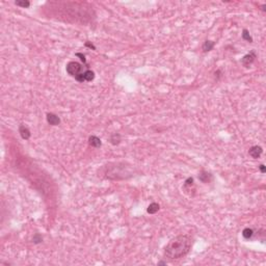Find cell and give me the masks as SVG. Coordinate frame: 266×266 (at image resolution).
Masks as SVG:
<instances>
[{
  "mask_svg": "<svg viewBox=\"0 0 266 266\" xmlns=\"http://www.w3.org/2000/svg\"><path fill=\"white\" fill-rule=\"evenodd\" d=\"M83 73H84V72H83ZM83 73H81V74H78V75L75 77V79L78 81V82H84V81H85V80H84V76H83Z\"/></svg>",
  "mask_w": 266,
  "mask_h": 266,
  "instance_id": "cell-18",
  "label": "cell"
},
{
  "mask_svg": "<svg viewBox=\"0 0 266 266\" xmlns=\"http://www.w3.org/2000/svg\"><path fill=\"white\" fill-rule=\"evenodd\" d=\"M66 70H67V73L69 75H71L72 77L75 78L78 74H81L83 73V66L80 65L79 62H70L66 67Z\"/></svg>",
  "mask_w": 266,
  "mask_h": 266,
  "instance_id": "cell-2",
  "label": "cell"
},
{
  "mask_svg": "<svg viewBox=\"0 0 266 266\" xmlns=\"http://www.w3.org/2000/svg\"><path fill=\"white\" fill-rule=\"evenodd\" d=\"M83 76H84V80L85 81H93L95 79V73L90 70H85L83 73Z\"/></svg>",
  "mask_w": 266,
  "mask_h": 266,
  "instance_id": "cell-10",
  "label": "cell"
},
{
  "mask_svg": "<svg viewBox=\"0 0 266 266\" xmlns=\"http://www.w3.org/2000/svg\"><path fill=\"white\" fill-rule=\"evenodd\" d=\"M165 264H166L165 262H162V261H161V262H158V265H165Z\"/></svg>",
  "mask_w": 266,
  "mask_h": 266,
  "instance_id": "cell-22",
  "label": "cell"
},
{
  "mask_svg": "<svg viewBox=\"0 0 266 266\" xmlns=\"http://www.w3.org/2000/svg\"><path fill=\"white\" fill-rule=\"evenodd\" d=\"M242 39L245 40L246 42H250V43L253 42V38L251 36V34H250L248 29H243L242 30Z\"/></svg>",
  "mask_w": 266,
  "mask_h": 266,
  "instance_id": "cell-15",
  "label": "cell"
},
{
  "mask_svg": "<svg viewBox=\"0 0 266 266\" xmlns=\"http://www.w3.org/2000/svg\"><path fill=\"white\" fill-rule=\"evenodd\" d=\"M76 56H77V57H80L81 62H82L83 64H85V62H86L85 56H84V55H83L82 53H76Z\"/></svg>",
  "mask_w": 266,
  "mask_h": 266,
  "instance_id": "cell-19",
  "label": "cell"
},
{
  "mask_svg": "<svg viewBox=\"0 0 266 266\" xmlns=\"http://www.w3.org/2000/svg\"><path fill=\"white\" fill-rule=\"evenodd\" d=\"M192 184H194V179L191 178V177H189V178L185 181V183H184V187H189V186H191Z\"/></svg>",
  "mask_w": 266,
  "mask_h": 266,
  "instance_id": "cell-17",
  "label": "cell"
},
{
  "mask_svg": "<svg viewBox=\"0 0 266 266\" xmlns=\"http://www.w3.org/2000/svg\"><path fill=\"white\" fill-rule=\"evenodd\" d=\"M88 144H90V146H92V147H94V148H99L102 145L100 138L95 136V135L90 136V138H88Z\"/></svg>",
  "mask_w": 266,
  "mask_h": 266,
  "instance_id": "cell-7",
  "label": "cell"
},
{
  "mask_svg": "<svg viewBox=\"0 0 266 266\" xmlns=\"http://www.w3.org/2000/svg\"><path fill=\"white\" fill-rule=\"evenodd\" d=\"M213 47H214V42L206 41L204 44H203V50H204V52L211 51V50L213 49Z\"/></svg>",
  "mask_w": 266,
  "mask_h": 266,
  "instance_id": "cell-12",
  "label": "cell"
},
{
  "mask_svg": "<svg viewBox=\"0 0 266 266\" xmlns=\"http://www.w3.org/2000/svg\"><path fill=\"white\" fill-rule=\"evenodd\" d=\"M109 140H110V142L112 145H114V146L119 145L120 142H121V135H120L119 133H114V134L110 136Z\"/></svg>",
  "mask_w": 266,
  "mask_h": 266,
  "instance_id": "cell-11",
  "label": "cell"
},
{
  "mask_svg": "<svg viewBox=\"0 0 266 266\" xmlns=\"http://www.w3.org/2000/svg\"><path fill=\"white\" fill-rule=\"evenodd\" d=\"M85 46L86 47H88V48H90V49H93V50H96V47L94 46L92 43H90V42H86L85 43Z\"/></svg>",
  "mask_w": 266,
  "mask_h": 266,
  "instance_id": "cell-20",
  "label": "cell"
},
{
  "mask_svg": "<svg viewBox=\"0 0 266 266\" xmlns=\"http://www.w3.org/2000/svg\"><path fill=\"white\" fill-rule=\"evenodd\" d=\"M254 235V231L252 230V229H250V228H245L244 230L242 231V236L245 239H251L252 237H253Z\"/></svg>",
  "mask_w": 266,
  "mask_h": 266,
  "instance_id": "cell-13",
  "label": "cell"
},
{
  "mask_svg": "<svg viewBox=\"0 0 266 266\" xmlns=\"http://www.w3.org/2000/svg\"><path fill=\"white\" fill-rule=\"evenodd\" d=\"M15 4L18 5V6H20V8H29L30 2H29V1H27V0H19V1H16Z\"/></svg>",
  "mask_w": 266,
  "mask_h": 266,
  "instance_id": "cell-14",
  "label": "cell"
},
{
  "mask_svg": "<svg viewBox=\"0 0 266 266\" xmlns=\"http://www.w3.org/2000/svg\"><path fill=\"white\" fill-rule=\"evenodd\" d=\"M32 241H34V243H36V244L41 243L42 241H43V237H42L40 234H36V235L34 236V238H32Z\"/></svg>",
  "mask_w": 266,
  "mask_h": 266,
  "instance_id": "cell-16",
  "label": "cell"
},
{
  "mask_svg": "<svg viewBox=\"0 0 266 266\" xmlns=\"http://www.w3.org/2000/svg\"><path fill=\"white\" fill-rule=\"evenodd\" d=\"M259 168H260V171H261V173H265L266 172V168H265V165L264 164H261V165L259 166Z\"/></svg>",
  "mask_w": 266,
  "mask_h": 266,
  "instance_id": "cell-21",
  "label": "cell"
},
{
  "mask_svg": "<svg viewBox=\"0 0 266 266\" xmlns=\"http://www.w3.org/2000/svg\"><path fill=\"white\" fill-rule=\"evenodd\" d=\"M159 209H160V206L157 204V203H152V204L149 205V207H148V213H150V214H155L156 212L159 211Z\"/></svg>",
  "mask_w": 266,
  "mask_h": 266,
  "instance_id": "cell-8",
  "label": "cell"
},
{
  "mask_svg": "<svg viewBox=\"0 0 266 266\" xmlns=\"http://www.w3.org/2000/svg\"><path fill=\"white\" fill-rule=\"evenodd\" d=\"M255 58H256V53H255V51H252V52H250L248 54L244 55L241 62H242L243 66L248 67V66H251L252 64H253Z\"/></svg>",
  "mask_w": 266,
  "mask_h": 266,
  "instance_id": "cell-3",
  "label": "cell"
},
{
  "mask_svg": "<svg viewBox=\"0 0 266 266\" xmlns=\"http://www.w3.org/2000/svg\"><path fill=\"white\" fill-rule=\"evenodd\" d=\"M199 179L202 181V182L207 183V182H209V181L212 179V176H211V174L207 173V172H202V173L199 175Z\"/></svg>",
  "mask_w": 266,
  "mask_h": 266,
  "instance_id": "cell-9",
  "label": "cell"
},
{
  "mask_svg": "<svg viewBox=\"0 0 266 266\" xmlns=\"http://www.w3.org/2000/svg\"><path fill=\"white\" fill-rule=\"evenodd\" d=\"M47 122L51 126H57V125H59L60 119L54 114H47Z\"/></svg>",
  "mask_w": 266,
  "mask_h": 266,
  "instance_id": "cell-5",
  "label": "cell"
},
{
  "mask_svg": "<svg viewBox=\"0 0 266 266\" xmlns=\"http://www.w3.org/2000/svg\"><path fill=\"white\" fill-rule=\"evenodd\" d=\"M262 153H263V149H262L260 146H254V147H252L251 149H250V151H248L250 156H252V157L255 158V159L260 157V156L262 155Z\"/></svg>",
  "mask_w": 266,
  "mask_h": 266,
  "instance_id": "cell-4",
  "label": "cell"
},
{
  "mask_svg": "<svg viewBox=\"0 0 266 266\" xmlns=\"http://www.w3.org/2000/svg\"><path fill=\"white\" fill-rule=\"evenodd\" d=\"M192 245L191 239L187 235H179L173 238L164 248V256L172 260L185 257Z\"/></svg>",
  "mask_w": 266,
  "mask_h": 266,
  "instance_id": "cell-1",
  "label": "cell"
},
{
  "mask_svg": "<svg viewBox=\"0 0 266 266\" xmlns=\"http://www.w3.org/2000/svg\"><path fill=\"white\" fill-rule=\"evenodd\" d=\"M265 8H266V5H265V4L262 5V10H264V12H265Z\"/></svg>",
  "mask_w": 266,
  "mask_h": 266,
  "instance_id": "cell-23",
  "label": "cell"
},
{
  "mask_svg": "<svg viewBox=\"0 0 266 266\" xmlns=\"http://www.w3.org/2000/svg\"><path fill=\"white\" fill-rule=\"evenodd\" d=\"M19 133H20L21 137L25 140L29 139L31 136V133H30V131H29V129L26 126H24V125H21V126L19 127Z\"/></svg>",
  "mask_w": 266,
  "mask_h": 266,
  "instance_id": "cell-6",
  "label": "cell"
}]
</instances>
